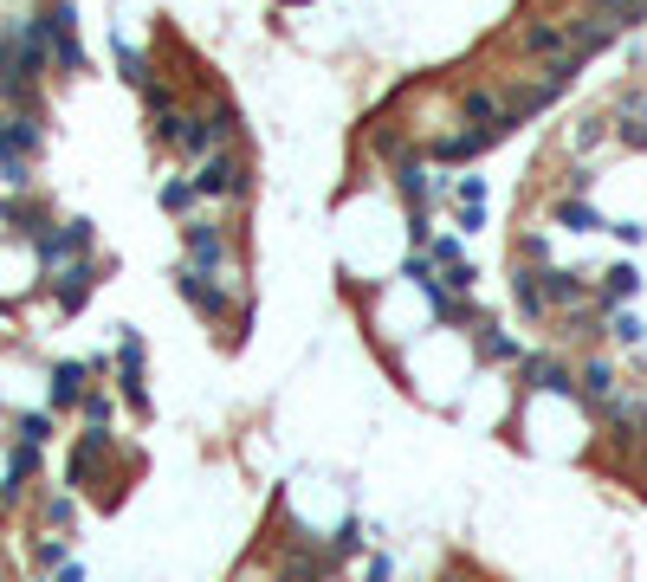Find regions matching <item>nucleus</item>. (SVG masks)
<instances>
[{
    "mask_svg": "<svg viewBox=\"0 0 647 582\" xmlns=\"http://www.w3.org/2000/svg\"><path fill=\"white\" fill-rule=\"evenodd\" d=\"M175 291L188 298V311L195 317H208V324H233V330H246V304H233L227 298V285H220V272H201V266H175Z\"/></svg>",
    "mask_w": 647,
    "mask_h": 582,
    "instance_id": "f257e3e1",
    "label": "nucleus"
},
{
    "mask_svg": "<svg viewBox=\"0 0 647 582\" xmlns=\"http://www.w3.org/2000/svg\"><path fill=\"white\" fill-rule=\"evenodd\" d=\"M195 188H201V201H227V207H240L246 194H253V162L240 156V149H214V156H201V169H195Z\"/></svg>",
    "mask_w": 647,
    "mask_h": 582,
    "instance_id": "f03ea898",
    "label": "nucleus"
},
{
    "mask_svg": "<svg viewBox=\"0 0 647 582\" xmlns=\"http://www.w3.org/2000/svg\"><path fill=\"white\" fill-rule=\"evenodd\" d=\"M39 33H46V52H52V65H59L65 78L85 72V46H78V13H72V0H46V7H39Z\"/></svg>",
    "mask_w": 647,
    "mask_h": 582,
    "instance_id": "7ed1b4c3",
    "label": "nucleus"
},
{
    "mask_svg": "<svg viewBox=\"0 0 647 582\" xmlns=\"http://www.w3.org/2000/svg\"><path fill=\"white\" fill-rule=\"evenodd\" d=\"M91 246H98V227H91V220H52L33 240V259H39V272H59V266H72V259H91Z\"/></svg>",
    "mask_w": 647,
    "mask_h": 582,
    "instance_id": "20e7f679",
    "label": "nucleus"
},
{
    "mask_svg": "<svg viewBox=\"0 0 647 582\" xmlns=\"http://www.w3.org/2000/svg\"><path fill=\"white\" fill-rule=\"evenodd\" d=\"M182 253H188V266L220 272V266H233L240 240H233L227 227H214V220H182Z\"/></svg>",
    "mask_w": 647,
    "mask_h": 582,
    "instance_id": "39448f33",
    "label": "nucleus"
},
{
    "mask_svg": "<svg viewBox=\"0 0 647 582\" xmlns=\"http://www.w3.org/2000/svg\"><path fill=\"white\" fill-rule=\"evenodd\" d=\"M518 382H525V395H563V401H576V369L563 363L557 350H538V356H518Z\"/></svg>",
    "mask_w": 647,
    "mask_h": 582,
    "instance_id": "423d86ee",
    "label": "nucleus"
},
{
    "mask_svg": "<svg viewBox=\"0 0 647 582\" xmlns=\"http://www.w3.org/2000/svg\"><path fill=\"white\" fill-rule=\"evenodd\" d=\"M46 149V123L39 110H7L0 104V162H33Z\"/></svg>",
    "mask_w": 647,
    "mask_h": 582,
    "instance_id": "0eeeda50",
    "label": "nucleus"
},
{
    "mask_svg": "<svg viewBox=\"0 0 647 582\" xmlns=\"http://www.w3.org/2000/svg\"><path fill=\"white\" fill-rule=\"evenodd\" d=\"M46 291H52V304H59L65 317H78L91 304V291H98V259H72V266L46 272Z\"/></svg>",
    "mask_w": 647,
    "mask_h": 582,
    "instance_id": "6e6552de",
    "label": "nucleus"
},
{
    "mask_svg": "<svg viewBox=\"0 0 647 582\" xmlns=\"http://www.w3.org/2000/svg\"><path fill=\"white\" fill-rule=\"evenodd\" d=\"M596 414H602V427H609L615 447H647V401L641 395H609Z\"/></svg>",
    "mask_w": 647,
    "mask_h": 582,
    "instance_id": "1a4fd4ad",
    "label": "nucleus"
},
{
    "mask_svg": "<svg viewBox=\"0 0 647 582\" xmlns=\"http://www.w3.org/2000/svg\"><path fill=\"white\" fill-rule=\"evenodd\" d=\"M46 227H52V214H46V201H33V188L26 194H0V233H13V240L33 246Z\"/></svg>",
    "mask_w": 647,
    "mask_h": 582,
    "instance_id": "9d476101",
    "label": "nucleus"
},
{
    "mask_svg": "<svg viewBox=\"0 0 647 582\" xmlns=\"http://www.w3.org/2000/svg\"><path fill=\"white\" fill-rule=\"evenodd\" d=\"M117 388L136 414H149V388H143V337L136 330H117Z\"/></svg>",
    "mask_w": 647,
    "mask_h": 582,
    "instance_id": "9b49d317",
    "label": "nucleus"
},
{
    "mask_svg": "<svg viewBox=\"0 0 647 582\" xmlns=\"http://www.w3.org/2000/svg\"><path fill=\"white\" fill-rule=\"evenodd\" d=\"M85 395H91V363H52V376H46V408L52 414L78 408Z\"/></svg>",
    "mask_w": 647,
    "mask_h": 582,
    "instance_id": "f8f14e48",
    "label": "nucleus"
},
{
    "mask_svg": "<svg viewBox=\"0 0 647 582\" xmlns=\"http://www.w3.org/2000/svg\"><path fill=\"white\" fill-rule=\"evenodd\" d=\"M104 453H110V427H85L78 447H72V460H65V485H91L98 466H104Z\"/></svg>",
    "mask_w": 647,
    "mask_h": 582,
    "instance_id": "ddd939ff",
    "label": "nucleus"
},
{
    "mask_svg": "<svg viewBox=\"0 0 647 582\" xmlns=\"http://www.w3.org/2000/svg\"><path fill=\"white\" fill-rule=\"evenodd\" d=\"M512 311H518V317H531V324H544V317H550L544 266H518V272H512Z\"/></svg>",
    "mask_w": 647,
    "mask_h": 582,
    "instance_id": "4468645a",
    "label": "nucleus"
},
{
    "mask_svg": "<svg viewBox=\"0 0 647 582\" xmlns=\"http://www.w3.org/2000/svg\"><path fill=\"white\" fill-rule=\"evenodd\" d=\"M518 52H531V59H563L570 52V26H557V20H525L518 26Z\"/></svg>",
    "mask_w": 647,
    "mask_h": 582,
    "instance_id": "2eb2a0df",
    "label": "nucleus"
},
{
    "mask_svg": "<svg viewBox=\"0 0 647 582\" xmlns=\"http://www.w3.org/2000/svg\"><path fill=\"white\" fill-rule=\"evenodd\" d=\"M628 298H641V266H635V259H622V266L602 272V285H596V311L609 317L615 304H628Z\"/></svg>",
    "mask_w": 647,
    "mask_h": 582,
    "instance_id": "dca6fc26",
    "label": "nucleus"
},
{
    "mask_svg": "<svg viewBox=\"0 0 647 582\" xmlns=\"http://www.w3.org/2000/svg\"><path fill=\"white\" fill-rule=\"evenodd\" d=\"M550 220H557L563 233H609V220L596 214V201H589V194H563V201L550 207Z\"/></svg>",
    "mask_w": 647,
    "mask_h": 582,
    "instance_id": "f3484780",
    "label": "nucleus"
},
{
    "mask_svg": "<svg viewBox=\"0 0 647 582\" xmlns=\"http://www.w3.org/2000/svg\"><path fill=\"white\" fill-rule=\"evenodd\" d=\"M473 356H479V363H518L525 350H518L512 330H499L492 317H479V324H473Z\"/></svg>",
    "mask_w": 647,
    "mask_h": 582,
    "instance_id": "a211bd4d",
    "label": "nucleus"
},
{
    "mask_svg": "<svg viewBox=\"0 0 647 582\" xmlns=\"http://www.w3.org/2000/svg\"><path fill=\"white\" fill-rule=\"evenodd\" d=\"M39 473V447L33 440H13V453H7V473H0V505H13V498L26 492V479Z\"/></svg>",
    "mask_w": 647,
    "mask_h": 582,
    "instance_id": "6ab92c4d",
    "label": "nucleus"
},
{
    "mask_svg": "<svg viewBox=\"0 0 647 582\" xmlns=\"http://www.w3.org/2000/svg\"><path fill=\"white\" fill-rule=\"evenodd\" d=\"M609 395H615V363L609 356H583V369H576V401L602 408Z\"/></svg>",
    "mask_w": 647,
    "mask_h": 582,
    "instance_id": "aec40b11",
    "label": "nucleus"
},
{
    "mask_svg": "<svg viewBox=\"0 0 647 582\" xmlns=\"http://www.w3.org/2000/svg\"><path fill=\"white\" fill-rule=\"evenodd\" d=\"M544 291H550V311H576L589 298V279L570 266H544Z\"/></svg>",
    "mask_w": 647,
    "mask_h": 582,
    "instance_id": "412c9836",
    "label": "nucleus"
},
{
    "mask_svg": "<svg viewBox=\"0 0 647 582\" xmlns=\"http://www.w3.org/2000/svg\"><path fill=\"white\" fill-rule=\"evenodd\" d=\"M460 123H473V130H479V123H486V130H492V123H505V97L492 85H473L460 97Z\"/></svg>",
    "mask_w": 647,
    "mask_h": 582,
    "instance_id": "4be33fe9",
    "label": "nucleus"
},
{
    "mask_svg": "<svg viewBox=\"0 0 647 582\" xmlns=\"http://www.w3.org/2000/svg\"><path fill=\"white\" fill-rule=\"evenodd\" d=\"M324 570H330V557H311L305 544H292V557H285V570L272 582H324Z\"/></svg>",
    "mask_w": 647,
    "mask_h": 582,
    "instance_id": "5701e85b",
    "label": "nucleus"
},
{
    "mask_svg": "<svg viewBox=\"0 0 647 582\" xmlns=\"http://www.w3.org/2000/svg\"><path fill=\"white\" fill-rule=\"evenodd\" d=\"M156 201H162V214H188V207L201 201V188H195V175H169V182L156 188Z\"/></svg>",
    "mask_w": 647,
    "mask_h": 582,
    "instance_id": "b1692460",
    "label": "nucleus"
},
{
    "mask_svg": "<svg viewBox=\"0 0 647 582\" xmlns=\"http://www.w3.org/2000/svg\"><path fill=\"white\" fill-rule=\"evenodd\" d=\"M609 337L622 343V350H641V343H647V324L628 311V304H615V311H609Z\"/></svg>",
    "mask_w": 647,
    "mask_h": 582,
    "instance_id": "393cba45",
    "label": "nucleus"
},
{
    "mask_svg": "<svg viewBox=\"0 0 647 582\" xmlns=\"http://www.w3.org/2000/svg\"><path fill=\"white\" fill-rule=\"evenodd\" d=\"M596 317H602V311H583V304H576V311L563 317V337H570V343H589V337H602V324H596Z\"/></svg>",
    "mask_w": 647,
    "mask_h": 582,
    "instance_id": "a878e982",
    "label": "nucleus"
},
{
    "mask_svg": "<svg viewBox=\"0 0 647 582\" xmlns=\"http://www.w3.org/2000/svg\"><path fill=\"white\" fill-rule=\"evenodd\" d=\"M609 130H615V117H583V123H576V130H570L576 156H583V149H596V143H602V136H609Z\"/></svg>",
    "mask_w": 647,
    "mask_h": 582,
    "instance_id": "bb28decb",
    "label": "nucleus"
},
{
    "mask_svg": "<svg viewBox=\"0 0 647 582\" xmlns=\"http://www.w3.org/2000/svg\"><path fill=\"white\" fill-rule=\"evenodd\" d=\"M78 408H85V427H110V414H117V401H110V388H91V395L78 401Z\"/></svg>",
    "mask_w": 647,
    "mask_h": 582,
    "instance_id": "cd10ccee",
    "label": "nucleus"
},
{
    "mask_svg": "<svg viewBox=\"0 0 647 582\" xmlns=\"http://www.w3.org/2000/svg\"><path fill=\"white\" fill-rule=\"evenodd\" d=\"M428 253H434V266H466V253H460V233H434V240H428Z\"/></svg>",
    "mask_w": 647,
    "mask_h": 582,
    "instance_id": "c85d7f7f",
    "label": "nucleus"
},
{
    "mask_svg": "<svg viewBox=\"0 0 647 582\" xmlns=\"http://www.w3.org/2000/svg\"><path fill=\"white\" fill-rule=\"evenodd\" d=\"M13 434L33 440V447H46V440H52V408L46 414H20V421H13Z\"/></svg>",
    "mask_w": 647,
    "mask_h": 582,
    "instance_id": "c756f323",
    "label": "nucleus"
},
{
    "mask_svg": "<svg viewBox=\"0 0 647 582\" xmlns=\"http://www.w3.org/2000/svg\"><path fill=\"white\" fill-rule=\"evenodd\" d=\"M117 65H123V78H130L136 91H143L149 78H156V72H149V59H143V52H136V46H117Z\"/></svg>",
    "mask_w": 647,
    "mask_h": 582,
    "instance_id": "7c9ffc66",
    "label": "nucleus"
},
{
    "mask_svg": "<svg viewBox=\"0 0 647 582\" xmlns=\"http://www.w3.org/2000/svg\"><path fill=\"white\" fill-rule=\"evenodd\" d=\"M447 201H460V207H486V175H460Z\"/></svg>",
    "mask_w": 647,
    "mask_h": 582,
    "instance_id": "2f4dec72",
    "label": "nucleus"
},
{
    "mask_svg": "<svg viewBox=\"0 0 647 582\" xmlns=\"http://www.w3.org/2000/svg\"><path fill=\"white\" fill-rule=\"evenodd\" d=\"M356 550H363V524H356V518H343V531L330 537V557H356Z\"/></svg>",
    "mask_w": 647,
    "mask_h": 582,
    "instance_id": "473e14b6",
    "label": "nucleus"
},
{
    "mask_svg": "<svg viewBox=\"0 0 647 582\" xmlns=\"http://www.w3.org/2000/svg\"><path fill=\"white\" fill-rule=\"evenodd\" d=\"M615 136H622L628 149H647V117H641V110H628V117L615 123Z\"/></svg>",
    "mask_w": 647,
    "mask_h": 582,
    "instance_id": "72a5a7b5",
    "label": "nucleus"
},
{
    "mask_svg": "<svg viewBox=\"0 0 647 582\" xmlns=\"http://www.w3.org/2000/svg\"><path fill=\"white\" fill-rule=\"evenodd\" d=\"M518 246H525L531 266H550V240H544V233H531V227H525V240H518Z\"/></svg>",
    "mask_w": 647,
    "mask_h": 582,
    "instance_id": "f704fd0d",
    "label": "nucleus"
},
{
    "mask_svg": "<svg viewBox=\"0 0 647 582\" xmlns=\"http://www.w3.org/2000/svg\"><path fill=\"white\" fill-rule=\"evenodd\" d=\"M609 233H615L622 246H641V240H647V227H641V220H609Z\"/></svg>",
    "mask_w": 647,
    "mask_h": 582,
    "instance_id": "c9c22d12",
    "label": "nucleus"
},
{
    "mask_svg": "<svg viewBox=\"0 0 647 582\" xmlns=\"http://www.w3.org/2000/svg\"><path fill=\"white\" fill-rule=\"evenodd\" d=\"M486 227V207H460V233H479Z\"/></svg>",
    "mask_w": 647,
    "mask_h": 582,
    "instance_id": "e433bc0d",
    "label": "nucleus"
},
{
    "mask_svg": "<svg viewBox=\"0 0 647 582\" xmlns=\"http://www.w3.org/2000/svg\"><path fill=\"white\" fill-rule=\"evenodd\" d=\"M39 563H46V570H52V563H65V544H59V537H46V544H39Z\"/></svg>",
    "mask_w": 647,
    "mask_h": 582,
    "instance_id": "4c0bfd02",
    "label": "nucleus"
},
{
    "mask_svg": "<svg viewBox=\"0 0 647 582\" xmlns=\"http://www.w3.org/2000/svg\"><path fill=\"white\" fill-rule=\"evenodd\" d=\"M363 582H389V557H369V570H363Z\"/></svg>",
    "mask_w": 647,
    "mask_h": 582,
    "instance_id": "58836bf2",
    "label": "nucleus"
},
{
    "mask_svg": "<svg viewBox=\"0 0 647 582\" xmlns=\"http://www.w3.org/2000/svg\"><path fill=\"white\" fill-rule=\"evenodd\" d=\"M52 582H85V576H78V563H59V576H52Z\"/></svg>",
    "mask_w": 647,
    "mask_h": 582,
    "instance_id": "ea45409f",
    "label": "nucleus"
}]
</instances>
